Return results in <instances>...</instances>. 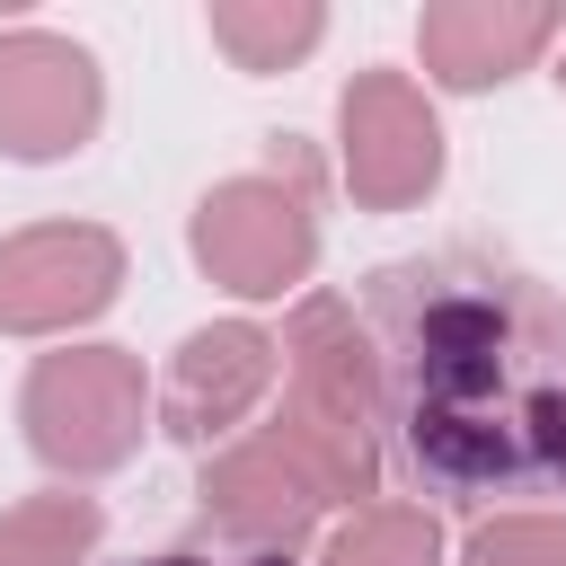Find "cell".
<instances>
[{"instance_id":"cell-11","label":"cell","mask_w":566,"mask_h":566,"mask_svg":"<svg viewBox=\"0 0 566 566\" xmlns=\"http://www.w3.org/2000/svg\"><path fill=\"white\" fill-rule=\"evenodd\" d=\"M327 35V18L310 0H212V44L239 71H283Z\"/></svg>"},{"instance_id":"cell-7","label":"cell","mask_w":566,"mask_h":566,"mask_svg":"<svg viewBox=\"0 0 566 566\" xmlns=\"http://www.w3.org/2000/svg\"><path fill=\"white\" fill-rule=\"evenodd\" d=\"M274 363H283L274 336L248 327V318L195 327V336L168 354V380H159V398H150V424L177 433V442H195V451H212V442L239 433L248 407L274 389Z\"/></svg>"},{"instance_id":"cell-16","label":"cell","mask_w":566,"mask_h":566,"mask_svg":"<svg viewBox=\"0 0 566 566\" xmlns=\"http://www.w3.org/2000/svg\"><path fill=\"white\" fill-rule=\"evenodd\" d=\"M557 88H566V62H557Z\"/></svg>"},{"instance_id":"cell-3","label":"cell","mask_w":566,"mask_h":566,"mask_svg":"<svg viewBox=\"0 0 566 566\" xmlns=\"http://www.w3.org/2000/svg\"><path fill=\"white\" fill-rule=\"evenodd\" d=\"M27 442L44 469L62 478H97V469H124L142 451V424H150V380L124 345H62L27 371Z\"/></svg>"},{"instance_id":"cell-9","label":"cell","mask_w":566,"mask_h":566,"mask_svg":"<svg viewBox=\"0 0 566 566\" xmlns=\"http://www.w3.org/2000/svg\"><path fill=\"white\" fill-rule=\"evenodd\" d=\"M557 9L548 0H433L416 18V53L442 88H495L513 71H531L557 44Z\"/></svg>"},{"instance_id":"cell-8","label":"cell","mask_w":566,"mask_h":566,"mask_svg":"<svg viewBox=\"0 0 566 566\" xmlns=\"http://www.w3.org/2000/svg\"><path fill=\"white\" fill-rule=\"evenodd\" d=\"M195 495H203V531H221L230 548H256V557H292L310 539V522L327 513V486L274 433H248L221 460H203Z\"/></svg>"},{"instance_id":"cell-5","label":"cell","mask_w":566,"mask_h":566,"mask_svg":"<svg viewBox=\"0 0 566 566\" xmlns=\"http://www.w3.org/2000/svg\"><path fill=\"white\" fill-rule=\"evenodd\" d=\"M97 115H106V80H97L88 44H71L53 27H9L0 35V150L9 159L88 150Z\"/></svg>"},{"instance_id":"cell-10","label":"cell","mask_w":566,"mask_h":566,"mask_svg":"<svg viewBox=\"0 0 566 566\" xmlns=\"http://www.w3.org/2000/svg\"><path fill=\"white\" fill-rule=\"evenodd\" d=\"M274 354H283V371H292L283 398H301V407H318V416H336V424H371V433H380V354H371V336L354 327V301L310 292V301L292 310V327H283Z\"/></svg>"},{"instance_id":"cell-15","label":"cell","mask_w":566,"mask_h":566,"mask_svg":"<svg viewBox=\"0 0 566 566\" xmlns=\"http://www.w3.org/2000/svg\"><path fill=\"white\" fill-rule=\"evenodd\" d=\"M142 566H292V557H256V548H230V557H203V548H177V557H142Z\"/></svg>"},{"instance_id":"cell-6","label":"cell","mask_w":566,"mask_h":566,"mask_svg":"<svg viewBox=\"0 0 566 566\" xmlns=\"http://www.w3.org/2000/svg\"><path fill=\"white\" fill-rule=\"evenodd\" d=\"M124 283V248L97 221H44L0 239V327L9 336H62L97 318Z\"/></svg>"},{"instance_id":"cell-4","label":"cell","mask_w":566,"mask_h":566,"mask_svg":"<svg viewBox=\"0 0 566 566\" xmlns=\"http://www.w3.org/2000/svg\"><path fill=\"white\" fill-rule=\"evenodd\" d=\"M336 133H345V195L363 212H407L442 186V124L407 71H354L336 97Z\"/></svg>"},{"instance_id":"cell-12","label":"cell","mask_w":566,"mask_h":566,"mask_svg":"<svg viewBox=\"0 0 566 566\" xmlns=\"http://www.w3.org/2000/svg\"><path fill=\"white\" fill-rule=\"evenodd\" d=\"M97 531H106V513L88 495H71V486L62 495H27V504L0 513V566H88Z\"/></svg>"},{"instance_id":"cell-13","label":"cell","mask_w":566,"mask_h":566,"mask_svg":"<svg viewBox=\"0 0 566 566\" xmlns=\"http://www.w3.org/2000/svg\"><path fill=\"white\" fill-rule=\"evenodd\" d=\"M318 566H442V531H433V513H416V504H363V513L318 548Z\"/></svg>"},{"instance_id":"cell-14","label":"cell","mask_w":566,"mask_h":566,"mask_svg":"<svg viewBox=\"0 0 566 566\" xmlns=\"http://www.w3.org/2000/svg\"><path fill=\"white\" fill-rule=\"evenodd\" d=\"M460 566H566V513H495L469 531Z\"/></svg>"},{"instance_id":"cell-1","label":"cell","mask_w":566,"mask_h":566,"mask_svg":"<svg viewBox=\"0 0 566 566\" xmlns=\"http://www.w3.org/2000/svg\"><path fill=\"white\" fill-rule=\"evenodd\" d=\"M380 424L451 504L566 495V301L486 248L398 256L363 292Z\"/></svg>"},{"instance_id":"cell-2","label":"cell","mask_w":566,"mask_h":566,"mask_svg":"<svg viewBox=\"0 0 566 566\" xmlns=\"http://www.w3.org/2000/svg\"><path fill=\"white\" fill-rule=\"evenodd\" d=\"M195 265L239 301H283L318 265V159L283 133L265 168L221 177L195 203Z\"/></svg>"}]
</instances>
